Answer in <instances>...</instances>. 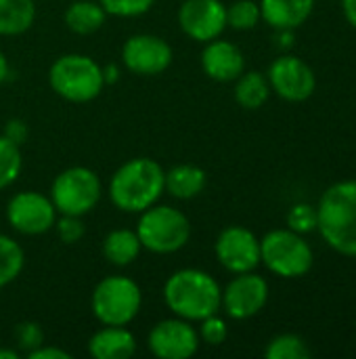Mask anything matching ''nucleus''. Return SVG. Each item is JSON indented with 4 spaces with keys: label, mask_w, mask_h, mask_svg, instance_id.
I'll list each match as a JSON object with an SVG mask.
<instances>
[{
    "label": "nucleus",
    "mask_w": 356,
    "mask_h": 359,
    "mask_svg": "<svg viewBox=\"0 0 356 359\" xmlns=\"http://www.w3.org/2000/svg\"><path fill=\"white\" fill-rule=\"evenodd\" d=\"M269 303V282L254 273H237L225 288H222V303L220 309L231 320H250L258 316Z\"/></svg>",
    "instance_id": "13"
},
{
    "label": "nucleus",
    "mask_w": 356,
    "mask_h": 359,
    "mask_svg": "<svg viewBox=\"0 0 356 359\" xmlns=\"http://www.w3.org/2000/svg\"><path fill=\"white\" fill-rule=\"evenodd\" d=\"M2 135H4L8 141H13L15 145L21 147V145L27 141V137H29V128H27V124H25L21 118H10V120L4 124Z\"/></svg>",
    "instance_id": "33"
},
{
    "label": "nucleus",
    "mask_w": 356,
    "mask_h": 359,
    "mask_svg": "<svg viewBox=\"0 0 356 359\" xmlns=\"http://www.w3.org/2000/svg\"><path fill=\"white\" fill-rule=\"evenodd\" d=\"M214 255L229 273L237 276L256 271L260 265V240L254 236V231L241 225H231L218 233Z\"/></svg>",
    "instance_id": "15"
},
{
    "label": "nucleus",
    "mask_w": 356,
    "mask_h": 359,
    "mask_svg": "<svg viewBox=\"0 0 356 359\" xmlns=\"http://www.w3.org/2000/svg\"><path fill=\"white\" fill-rule=\"evenodd\" d=\"M103 196L99 175L86 166H71L59 172L50 185V200L59 215L84 217L97 208Z\"/></svg>",
    "instance_id": "8"
},
{
    "label": "nucleus",
    "mask_w": 356,
    "mask_h": 359,
    "mask_svg": "<svg viewBox=\"0 0 356 359\" xmlns=\"http://www.w3.org/2000/svg\"><path fill=\"white\" fill-rule=\"evenodd\" d=\"M269 84L281 99L290 103H302L313 97L317 88V76L313 67L296 57V55H281L269 67Z\"/></svg>",
    "instance_id": "12"
},
{
    "label": "nucleus",
    "mask_w": 356,
    "mask_h": 359,
    "mask_svg": "<svg viewBox=\"0 0 356 359\" xmlns=\"http://www.w3.org/2000/svg\"><path fill=\"white\" fill-rule=\"evenodd\" d=\"M63 21L69 32L78 36H90L105 25L107 13L99 0H73L63 13Z\"/></svg>",
    "instance_id": "20"
},
{
    "label": "nucleus",
    "mask_w": 356,
    "mask_h": 359,
    "mask_svg": "<svg viewBox=\"0 0 356 359\" xmlns=\"http://www.w3.org/2000/svg\"><path fill=\"white\" fill-rule=\"evenodd\" d=\"M271 97V84L269 78L256 69L243 72L235 80V101L243 109H260Z\"/></svg>",
    "instance_id": "23"
},
{
    "label": "nucleus",
    "mask_w": 356,
    "mask_h": 359,
    "mask_svg": "<svg viewBox=\"0 0 356 359\" xmlns=\"http://www.w3.org/2000/svg\"><path fill=\"white\" fill-rule=\"evenodd\" d=\"M166 170L151 158H132L124 162L109 181L107 194L111 204L128 215H141L157 204L164 194Z\"/></svg>",
    "instance_id": "2"
},
{
    "label": "nucleus",
    "mask_w": 356,
    "mask_h": 359,
    "mask_svg": "<svg viewBox=\"0 0 356 359\" xmlns=\"http://www.w3.org/2000/svg\"><path fill=\"white\" fill-rule=\"evenodd\" d=\"M342 11L346 21L356 29V0H342Z\"/></svg>",
    "instance_id": "36"
},
{
    "label": "nucleus",
    "mask_w": 356,
    "mask_h": 359,
    "mask_svg": "<svg viewBox=\"0 0 356 359\" xmlns=\"http://www.w3.org/2000/svg\"><path fill=\"white\" fill-rule=\"evenodd\" d=\"M172 46L155 34H134L122 46V63L130 74L159 76L172 65Z\"/></svg>",
    "instance_id": "11"
},
{
    "label": "nucleus",
    "mask_w": 356,
    "mask_h": 359,
    "mask_svg": "<svg viewBox=\"0 0 356 359\" xmlns=\"http://www.w3.org/2000/svg\"><path fill=\"white\" fill-rule=\"evenodd\" d=\"M204 74L216 82H235L245 72V57L241 48L229 40H210L201 50Z\"/></svg>",
    "instance_id": "16"
},
{
    "label": "nucleus",
    "mask_w": 356,
    "mask_h": 359,
    "mask_svg": "<svg viewBox=\"0 0 356 359\" xmlns=\"http://www.w3.org/2000/svg\"><path fill=\"white\" fill-rule=\"evenodd\" d=\"M0 359H19V351L17 349H4V347H0Z\"/></svg>",
    "instance_id": "39"
},
{
    "label": "nucleus",
    "mask_w": 356,
    "mask_h": 359,
    "mask_svg": "<svg viewBox=\"0 0 356 359\" xmlns=\"http://www.w3.org/2000/svg\"><path fill=\"white\" fill-rule=\"evenodd\" d=\"M208 177L206 170L195 164H176L166 170L164 191L176 200H193L206 189Z\"/></svg>",
    "instance_id": "19"
},
{
    "label": "nucleus",
    "mask_w": 356,
    "mask_h": 359,
    "mask_svg": "<svg viewBox=\"0 0 356 359\" xmlns=\"http://www.w3.org/2000/svg\"><path fill=\"white\" fill-rule=\"evenodd\" d=\"M50 88L69 103L94 101L103 88V65L82 53H67L52 61L48 69Z\"/></svg>",
    "instance_id": "4"
},
{
    "label": "nucleus",
    "mask_w": 356,
    "mask_h": 359,
    "mask_svg": "<svg viewBox=\"0 0 356 359\" xmlns=\"http://www.w3.org/2000/svg\"><path fill=\"white\" fill-rule=\"evenodd\" d=\"M23 265H25V252L21 244L10 236L0 233V290L13 284L21 276Z\"/></svg>",
    "instance_id": "24"
},
{
    "label": "nucleus",
    "mask_w": 356,
    "mask_h": 359,
    "mask_svg": "<svg viewBox=\"0 0 356 359\" xmlns=\"http://www.w3.org/2000/svg\"><path fill=\"white\" fill-rule=\"evenodd\" d=\"M315 8V0H260L262 19L273 29L300 27Z\"/></svg>",
    "instance_id": "18"
},
{
    "label": "nucleus",
    "mask_w": 356,
    "mask_h": 359,
    "mask_svg": "<svg viewBox=\"0 0 356 359\" xmlns=\"http://www.w3.org/2000/svg\"><path fill=\"white\" fill-rule=\"evenodd\" d=\"M103 80H105V86L107 84H115L120 80V65L118 63L103 65Z\"/></svg>",
    "instance_id": "35"
},
{
    "label": "nucleus",
    "mask_w": 356,
    "mask_h": 359,
    "mask_svg": "<svg viewBox=\"0 0 356 359\" xmlns=\"http://www.w3.org/2000/svg\"><path fill=\"white\" fill-rule=\"evenodd\" d=\"M197 324H199V328H197L199 341L206 343V345H210V347L222 345L227 341V337H229V326H227V322L218 313L208 316L206 320H201Z\"/></svg>",
    "instance_id": "31"
},
{
    "label": "nucleus",
    "mask_w": 356,
    "mask_h": 359,
    "mask_svg": "<svg viewBox=\"0 0 356 359\" xmlns=\"http://www.w3.org/2000/svg\"><path fill=\"white\" fill-rule=\"evenodd\" d=\"M27 359H71V353L59 349V347H50V345H40L38 349H34L31 353H27Z\"/></svg>",
    "instance_id": "34"
},
{
    "label": "nucleus",
    "mask_w": 356,
    "mask_h": 359,
    "mask_svg": "<svg viewBox=\"0 0 356 359\" xmlns=\"http://www.w3.org/2000/svg\"><path fill=\"white\" fill-rule=\"evenodd\" d=\"M317 231L329 248L356 259V181L329 185L317 204Z\"/></svg>",
    "instance_id": "3"
},
{
    "label": "nucleus",
    "mask_w": 356,
    "mask_h": 359,
    "mask_svg": "<svg viewBox=\"0 0 356 359\" xmlns=\"http://www.w3.org/2000/svg\"><path fill=\"white\" fill-rule=\"evenodd\" d=\"M141 250L143 246L134 229H113L103 240V257L115 267L132 265L138 259Z\"/></svg>",
    "instance_id": "21"
},
{
    "label": "nucleus",
    "mask_w": 356,
    "mask_h": 359,
    "mask_svg": "<svg viewBox=\"0 0 356 359\" xmlns=\"http://www.w3.org/2000/svg\"><path fill=\"white\" fill-rule=\"evenodd\" d=\"M13 339H15L17 351H23L27 355L40 345H44V330L38 322H21L15 326Z\"/></svg>",
    "instance_id": "28"
},
{
    "label": "nucleus",
    "mask_w": 356,
    "mask_h": 359,
    "mask_svg": "<svg viewBox=\"0 0 356 359\" xmlns=\"http://www.w3.org/2000/svg\"><path fill=\"white\" fill-rule=\"evenodd\" d=\"M55 229L63 244H78L86 236V225H84L82 217H73V215L57 217Z\"/></svg>",
    "instance_id": "32"
},
{
    "label": "nucleus",
    "mask_w": 356,
    "mask_h": 359,
    "mask_svg": "<svg viewBox=\"0 0 356 359\" xmlns=\"http://www.w3.org/2000/svg\"><path fill=\"white\" fill-rule=\"evenodd\" d=\"M260 263L275 276L294 280L313 269L315 255L311 244L296 231L273 229L260 240Z\"/></svg>",
    "instance_id": "7"
},
{
    "label": "nucleus",
    "mask_w": 356,
    "mask_h": 359,
    "mask_svg": "<svg viewBox=\"0 0 356 359\" xmlns=\"http://www.w3.org/2000/svg\"><path fill=\"white\" fill-rule=\"evenodd\" d=\"M134 231L145 250L153 255H174L187 246L191 238V221L180 208L153 204L141 212Z\"/></svg>",
    "instance_id": "5"
},
{
    "label": "nucleus",
    "mask_w": 356,
    "mask_h": 359,
    "mask_svg": "<svg viewBox=\"0 0 356 359\" xmlns=\"http://www.w3.org/2000/svg\"><path fill=\"white\" fill-rule=\"evenodd\" d=\"M23 168V156L21 147L8 141L4 135H0V191L10 187Z\"/></svg>",
    "instance_id": "26"
},
{
    "label": "nucleus",
    "mask_w": 356,
    "mask_h": 359,
    "mask_svg": "<svg viewBox=\"0 0 356 359\" xmlns=\"http://www.w3.org/2000/svg\"><path fill=\"white\" fill-rule=\"evenodd\" d=\"M166 307L183 320L193 324L220 311L222 288L214 276L204 269L187 267L174 271L164 284Z\"/></svg>",
    "instance_id": "1"
},
{
    "label": "nucleus",
    "mask_w": 356,
    "mask_h": 359,
    "mask_svg": "<svg viewBox=\"0 0 356 359\" xmlns=\"http://www.w3.org/2000/svg\"><path fill=\"white\" fill-rule=\"evenodd\" d=\"M176 19L185 36L206 44L227 29V6L222 0H183Z\"/></svg>",
    "instance_id": "14"
},
{
    "label": "nucleus",
    "mask_w": 356,
    "mask_h": 359,
    "mask_svg": "<svg viewBox=\"0 0 356 359\" xmlns=\"http://www.w3.org/2000/svg\"><path fill=\"white\" fill-rule=\"evenodd\" d=\"M277 44L281 48L294 46V29H277Z\"/></svg>",
    "instance_id": "37"
},
{
    "label": "nucleus",
    "mask_w": 356,
    "mask_h": 359,
    "mask_svg": "<svg viewBox=\"0 0 356 359\" xmlns=\"http://www.w3.org/2000/svg\"><path fill=\"white\" fill-rule=\"evenodd\" d=\"M260 19V4L254 0H235L231 6H227V27H233L237 32L254 29Z\"/></svg>",
    "instance_id": "27"
},
{
    "label": "nucleus",
    "mask_w": 356,
    "mask_h": 359,
    "mask_svg": "<svg viewBox=\"0 0 356 359\" xmlns=\"http://www.w3.org/2000/svg\"><path fill=\"white\" fill-rule=\"evenodd\" d=\"M99 4L105 8L107 15L111 17H141L149 13L155 4V0H99Z\"/></svg>",
    "instance_id": "29"
},
{
    "label": "nucleus",
    "mask_w": 356,
    "mask_h": 359,
    "mask_svg": "<svg viewBox=\"0 0 356 359\" xmlns=\"http://www.w3.org/2000/svg\"><path fill=\"white\" fill-rule=\"evenodd\" d=\"M10 74H13V72H10V63H8L6 55L0 50V86L10 78Z\"/></svg>",
    "instance_id": "38"
},
{
    "label": "nucleus",
    "mask_w": 356,
    "mask_h": 359,
    "mask_svg": "<svg viewBox=\"0 0 356 359\" xmlns=\"http://www.w3.org/2000/svg\"><path fill=\"white\" fill-rule=\"evenodd\" d=\"M199 334L193 322L168 318L157 322L147 337L149 351L159 359H189L199 351Z\"/></svg>",
    "instance_id": "10"
},
{
    "label": "nucleus",
    "mask_w": 356,
    "mask_h": 359,
    "mask_svg": "<svg viewBox=\"0 0 356 359\" xmlns=\"http://www.w3.org/2000/svg\"><path fill=\"white\" fill-rule=\"evenodd\" d=\"M94 359H130L136 353V339L126 326H103L88 341Z\"/></svg>",
    "instance_id": "17"
},
{
    "label": "nucleus",
    "mask_w": 356,
    "mask_h": 359,
    "mask_svg": "<svg viewBox=\"0 0 356 359\" xmlns=\"http://www.w3.org/2000/svg\"><path fill=\"white\" fill-rule=\"evenodd\" d=\"M36 21L34 0H0V36L25 34Z\"/></svg>",
    "instance_id": "22"
},
{
    "label": "nucleus",
    "mask_w": 356,
    "mask_h": 359,
    "mask_svg": "<svg viewBox=\"0 0 356 359\" xmlns=\"http://www.w3.org/2000/svg\"><path fill=\"white\" fill-rule=\"evenodd\" d=\"M287 227L300 236L315 231L317 229V206H311L306 202L294 204L287 212Z\"/></svg>",
    "instance_id": "30"
},
{
    "label": "nucleus",
    "mask_w": 356,
    "mask_h": 359,
    "mask_svg": "<svg viewBox=\"0 0 356 359\" xmlns=\"http://www.w3.org/2000/svg\"><path fill=\"white\" fill-rule=\"evenodd\" d=\"M141 286L128 276L103 278L90 299L92 316L103 326H128L141 311Z\"/></svg>",
    "instance_id": "6"
},
{
    "label": "nucleus",
    "mask_w": 356,
    "mask_h": 359,
    "mask_svg": "<svg viewBox=\"0 0 356 359\" xmlns=\"http://www.w3.org/2000/svg\"><path fill=\"white\" fill-rule=\"evenodd\" d=\"M264 358L266 359H308L311 358V349L306 345V341L298 334H279L275 339L269 341L266 349H264Z\"/></svg>",
    "instance_id": "25"
},
{
    "label": "nucleus",
    "mask_w": 356,
    "mask_h": 359,
    "mask_svg": "<svg viewBox=\"0 0 356 359\" xmlns=\"http://www.w3.org/2000/svg\"><path fill=\"white\" fill-rule=\"evenodd\" d=\"M57 208L50 196L38 191H19L6 202V221L21 236H42L57 223Z\"/></svg>",
    "instance_id": "9"
}]
</instances>
